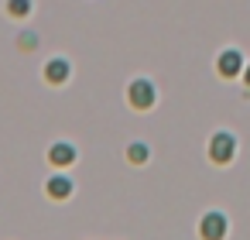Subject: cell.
<instances>
[{
    "instance_id": "ba28073f",
    "label": "cell",
    "mask_w": 250,
    "mask_h": 240,
    "mask_svg": "<svg viewBox=\"0 0 250 240\" xmlns=\"http://www.w3.org/2000/svg\"><path fill=\"white\" fill-rule=\"evenodd\" d=\"M31 11V0H7V14L11 18H24Z\"/></svg>"
},
{
    "instance_id": "52a82bcc",
    "label": "cell",
    "mask_w": 250,
    "mask_h": 240,
    "mask_svg": "<svg viewBox=\"0 0 250 240\" xmlns=\"http://www.w3.org/2000/svg\"><path fill=\"white\" fill-rule=\"evenodd\" d=\"M45 79H48V83H65V79H69V62H65V59H52V62L45 65Z\"/></svg>"
},
{
    "instance_id": "5b68a950",
    "label": "cell",
    "mask_w": 250,
    "mask_h": 240,
    "mask_svg": "<svg viewBox=\"0 0 250 240\" xmlns=\"http://www.w3.org/2000/svg\"><path fill=\"white\" fill-rule=\"evenodd\" d=\"M48 161H52V165H72V161H76V148L65 144V141H59V144H52Z\"/></svg>"
},
{
    "instance_id": "9c48e42d",
    "label": "cell",
    "mask_w": 250,
    "mask_h": 240,
    "mask_svg": "<svg viewBox=\"0 0 250 240\" xmlns=\"http://www.w3.org/2000/svg\"><path fill=\"white\" fill-rule=\"evenodd\" d=\"M127 158H130V161H137V165H141V161H147V144H130V148H127Z\"/></svg>"
},
{
    "instance_id": "30bf717a",
    "label": "cell",
    "mask_w": 250,
    "mask_h": 240,
    "mask_svg": "<svg viewBox=\"0 0 250 240\" xmlns=\"http://www.w3.org/2000/svg\"><path fill=\"white\" fill-rule=\"evenodd\" d=\"M21 48H35V35H24L21 38Z\"/></svg>"
},
{
    "instance_id": "6da1fadb",
    "label": "cell",
    "mask_w": 250,
    "mask_h": 240,
    "mask_svg": "<svg viewBox=\"0 0 250 240\" xmlns=\"http://www.w3.org/2000/svg\"><path fill=\"white\" fill-rule=\"evenodd\" d=\"M233 151H236V141H233V134H226V131L212 134V141H209V158H212L216 165H226V161L233 158Z\"/></svg>"
},
{
    "instance_id": "3957f363",
    "label": "cell",
    "mask_w": 250,
    "mask_h": 240,
    "mask_svg": "<svg viewBox=\"0 0 250 240\" xmlns=\"http://www.w3.org/2000/svg\"><path fill=\"white\" fill-rule=\"evenodd\" d=\"M199 233H202V240H223L226 237V216L223 213H206L202 223H199Z\"/></svg>"
},
{
    "instance_id": "8992f818",
    "label": "cell",
    "mask_w": 250,
    "mask_h": 240,
    "mask_svg": "<svg viewBox=\"0 0 250 240\" xmlns=\"http://www.w3.org/2000/svg\"><path fill=\"white\" fill-rule=\"evenodd\" d=\"M45 192H48L52 199H65V196H72V178H69V175H55V178H48Z\"/></svg>"
},
{
    "instance_id": "8fae6325",
    "label": "cell",
    "mask_w": 250,
    "mask_h": 240,
    "mask_svg": "<svg viewBox=\"0 0 250 240\" xmlns=\"http://www.w3.org/2000/svg\"><path fill=\"white\" fill-rule=\"evenodd\" d=\"M243 79H247V86H250V65H247V69H243Z\"/></svg>"
},
{
    "instance_id": "277c9868",
    "label": "cell",
    "mask_w": 250,
    "mask_h": 240,
    "mask_svg": "<svg viewBox=\"0 0 250 240\" xmlns=\"http://www.w3.org/2000/svg\"><path fill=\"white\" fill-rule=\"evenodd\" d=\"M216 69H219V72H223L226 79H233V76H240V72H243V55L229 48V52H223V55H219Z\"/></svg>"
},
{
    "instance_id": "7a4b0ae2",
    "label": "cell",
    "mask_w": 250,
    "mask_h": 240,
    "mask_svg": "<svg viewBox=\"0 0 250 240\" xmlns=\"http://www.w3.org/2000/svg\"><path fill=\"white\" fill-rule=\"evenodd\" d=\"M127 100H130V107L147 110V107H154V86H151L147 79H134V83L127 86Z\"/></svg>"
}]
</instances>
